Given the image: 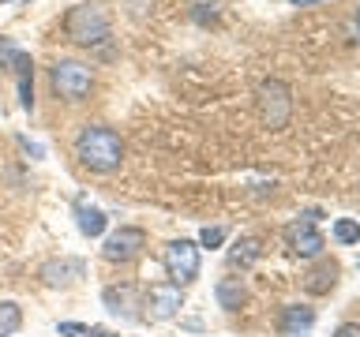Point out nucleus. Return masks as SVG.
<instances>
[{"instance_id":"f03ea898","label":"nucleus","mask_w":360,"mask_h":337,"mask_svg":"<svg viewBox=\"0 0 360 337\" xmlns=\"http://www.w3.org/2000/svg\"><path fill=\"white\" fill-rule=\"evenodd\" d=\"M109 30H112V19H109L105 4H75V8L64 15L68 41L86 45V49H90V45H101V41H105Z\"/></svg>"},{"instance_id":"dca6fc26","label":"nucleus","mask_w":360,"mask_h":337,"mask_svg":"<svg viewBox=\"0 0 360 337\" xmlns=\"http://www.w3.org/2000/svg\"><path fill=\"white\" fill-rule=\"evenodd\" d=\"M259 258V240H252V236H244V240H236L233 244V251H229V266H252Z\"/></svg>"},{"instance_id":"f257e3e1","label":"nucleus","mask_w":360,"mask_h":337,"mask_svg":"<svg viewBox=\"0 0 360 337\" xmlns=\"http://www.w3.org/2000/svg\"><path fill=\"white\" fill-rule=\"evenodd\" d=\"M75 157L90 168V173H117L120 161H124V143L112 128L90 124V128H83L75 139Z\"/></svg>"},{"instance_id":"b1692460","label":"nucleus","mask_w":360,"mask_h":337,"mask_svg":"<svg viewBox=\"0 0 360 337\" xmlns=\"http://www.w3.org/2000/svg\"><path fill=\"white\" fill-rule=\"evenodd\" d=\"M94 337H112V333H105V330H94Z\"/></svg>"},{"instance_id":"4be33fe9","label":"nucleus","mask_w":360,"mask_h":337,"mask_svg":"<svg viewBox=\"0 0 360 337\" xmlns=\"http://www.w3.org/2000/svg\"><path fill=\"white\" fill-rule=\"evenodd\" d=\"M292 4H323V0H292Z\"/></svg>"},{"instance_id":"7ed1b4c3","label":"nucleus","mask_w":360,"mask_h":337,"mask_svg":"<svg viewBox=\"0 0 360 337\" xmlns=\"http://www.w3.org/2000/svg\"><path fill=\"white\" fill-rule=\"evenodd\" d=\"M292 112V94L281 79H266L259 86V117H263L266 128H285Z\"/></svg>"},{"instance_id":"9d476101","label":"nucleus","mask_w":360,"mask_h":337,"mask_svg":"<svg viewBox=\"0 0 360 337\" xmlns=\"http://www.w3.org/2000/svg\"><path fill=\"white\" fill-rule=\"evenodd\" d=\"M83 274H86L83 258H53V263L41 266V281L49 289H68V285H75Z\"/></svg>"},{"instance_id":"423d86ee","label":"nucleus","mask_w":360,"mask_h":337,"mask_svg":"<svg viewBox=\"0 0 360 337\" xmlns=\"http://www.w3.org/2000/svg\"><path fill=\"white\" fill-rule=\"evenodd\" d=\"M285 247L300 258H319L323 255L326 240H323L319 225H315V213H304V218L285 225Z\"/></svg>"},{"instance_id":"f8f14e48","label":"nucleus","mask_w":360,"mask_h":337,"mask_svg":"<svg viewBox=\"0 0 360 337\" xmlns=\"http://www.w3.org/2000/svg\"><path fill=\"white\" fill-rule=\"evenodd\" d=\"M75 221H79V232H83V236H101V232H105V213H101L98 206H90V202L86 199H79L75 202Z\"/></svg>"},{"instance_id":"9b49d317","label":"nucleus","mask_w":360,"mask_h":337,"mask_svg":"<svg viewBox=\"0 0 360 337\" xmlns=\"http://www.w3.org/2000/svg\"><path fill=\"white\" fill-rule=\"evenodd\" d=\"M334 285H338V263H330V258H323L315 270L304 274V292H311V296H323V292H330Z\"/></svg>"},{"instance_id":"1a4fd4ad","label":"nucleus","mask_w":360,"mask_h":337,"mask_svg":"<svg viewBox=\"0 0 360 337\" xmlns=\"http://www.w3.org/2000/svg\"><path fill=\"white\" fill-rule=\"evenodd\" d=\"M146 308H150V319H173V315L184 308V292H180V285H173V281L154 285L146 292Z\"/></svg>"},{"instance_id":"20e7f679","label":"nucleus","mask_w":360,"mask_h":337,"mask_svg":"<svg viewBox=\"0 0 360 337\" xmlns=\"http://www.w3.org/2000/svg\"><path fill=\"white\" fill-rule=\"evenodd\" d=\"M94 86V75H90L86 64L79 60H56L53 64V90L68 101H83Z\"/></svg>"},{"instance_id":"4468645a","label":"nucleus","mask_w":360,"mask_h":337,"mask_svg":"<svg viewBox=\"0 0 360 337\" xmlns=\"http://www.w3.org/2000/svg\"><path fill=\"white\" fill-rule=\"evenodd\" d=\"M131 303H135V289L131 285H109L105 289V308L112 315H124V319H131Z\"/></svg>"},{"instance_id":"412c9836","label":"nucleus","mask_w":360,"mask_h":337,"mask_svg":"<svg viewBox=\"0 0 360 337\" xmlns=\"http://www.w3.org/2000/svg\"><path fill=\"white\" fill-rule=\"evenodd\" d=\"M334 337H360V322H342L334 330Z\"/></svg>"},{"instance_id":"2eb2a0df","label":"nucleus","mask_w":360,"mask_h":337,"mask_svg":"<svg viewBox=\"0 0 360 337\" xmlns=\"http://www.w3.org/2000/svg\"><path fill=\"white\" fill-rule=\"evenodd\" d=\"M311 322H315V311H311V308H285V315H281V322H278V330H281V333H300V330H308Z\"/></svg>"},{"instance_id":"aec40b11","label":"nucleus","mask_w":360,"mask_h":337,"mask_svg":"<svg viewBox=\"0 0 360 337\" xmlns=\"http://www.w3.org/2000/svg\"><path fill=\"white\" fill-rule=\"evenodd\" d=\"M56 333H60V337H94V330L83 326V322H60V326H56Z\"/></svg>"},{"instance_id":"a211bd4d","label":"nucleus","mask_w":360,"mask_h":337,"mask_svg":"<svg viewBox=\"0 0 360 337\" xmlns=\"http://www.w3.org/2000/svg\"><path fill=\"white\" fill-rule=\"evenodd\" d=\"M334 240L338 244H360V225L353 218H338L334 221Z\"/></svg>"},{"instance_id":"ddd939ff","label":"nucleus","mask_w":360,"mask_h":337,"mask_svg":"<svg viewBox=\"0 0 360 337\" xmlns=\"http://www.w3.org/2000/svg\"><path fill=\"white\" fill-rule=\"evenodd\" d=\"M214 292H218V303L225 311H240V303L248 300V289L240 285V277H221Z\"/></svg>"},{"instance_id":"39448f33","label":"nucleus","mask_w":360,"mask_h":337,"mask_svg":"<svg viewBox=\"0 0 360 337\" xmlns=\"http://www.w3.org/2000/svg\"><path fill=\"white\" fill-rule=\"evenodd\" d=\"M165 274L173 277V285H191L199 277V244L191 240H173L162 255Z\"/></svg>"},{"instance_id":"0eeeda50","label":"nucleus","mask_w":360,"mask_h":337,"mask_svg":"<svg viewBox=\"0 0 360 337\" xmlns=\"http://www.w3.org/2000/svg\"><path fill=\"white\" fill-rule=\"evenodd\" d=\"M143 247H146V232L135 229V225H120V229L105 240L101 255H105L109 263H131V258L143 255Z\"/></svg>"},{"instance_id":"f3484780","label":"nucleus","mask_w":360,"mask_h":337,"mask_svg":"<svg viewBox=\"0 0 360 337\" xmlns=\"http://www.w3.org/2000/svg\"><path fill=\"white\" fill-rule=\"evenodd\" d=\"M22 326V311H19V303H11V300H0V337H11Z\"/></svg>"},{"instance_id":"6ab92c4d","label":"nucleus","mask_w":360,"mask_h":337,"mask_svg":"<svg viewBox=\"0 0 360 337\" xmlns=\"http://www.w3.org/2000/svg\"><path fill=\"white\" fill-rule=\"evenodd\" d=\"M221 240H225V229H221V225H207V229L199 232V244H202V247H218Z\"/></svg>"},{"instance_id":"5701e85b","label":"nucleus","mask_w":360,"mask_h":337,"mask_svg":"<svg viewBox=\"0 0 360 337\" xmlns=\"http://www.w3.org/2000/svg\"><path fill=\"white\" fill-rule=\"evenodd\" d=\"M356 38H360V8H356Z\"/></svg>"},{"instance_id":"6e6552de","label":"nucleus","mask_w":360,"mask_h":337,"mask_svg":"<svg viewBox=\"0 0 360 337\" xmlns=\"http://www.w3.org/2000/svg\"><path fill=\"white\" fill-rule=\"evenodd\" d=\"M0 56L15 64V75H19V101H22V109H34V64H30V56L22 53L19 45L4 41V38H0Z\"/></svg>"}]
</instances>
